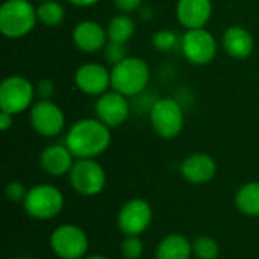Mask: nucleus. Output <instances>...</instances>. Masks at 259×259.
Wrapping results in <instances>:
<instances>
[{"label": "nucleus", "instance_id": "1", "mask_svg": "<svg viewBox=\"0 0 259 259\" xmlns=\"http://www.w3.org/2000/svg\"><path fill=\"white\" fill-rule=\"evenodd\" d=\"M111 127L99 118L77 120L65 137V146L76 159H94L111 146Z\"/></svg>", "mask_w": 259, "mask_h": 259}, {"label": "nucleus", "instance_id": "2", "mask_svg": "<svg viewBox=\"0 0 259 259\" xmlns=\"http://www.w3.org/2000/svg\"><path fill=\"white\" fill-rule=\"evenodd\" d=\"M150 80V68L147 62L138 56H126L111 70V87L114 91L134 97L141 94Z\"/></svg>", "mask_w": 259, "mask_h": 259}, {"label": "nucleus", "instance_id": "3", "mask_svg": "<svg viewBox=\"0 0 259 259\" xmlns=\"http://www.w3.org/2000/svg\"><path fill=\"white\" fill-rule=\"evenodd\" d=\"M36 20V9L29 0H6L0 8V30L9 39L26 36Z\"/></svg>", "mask_w": 259, "mask_h": 259}, {"label": "nucleus", "instance_id": "4", "mask_svg": "<svg viewBox=\"0 0 259 259\" xmlns=\"http://www.w3.org/2000/svg\"><path fill=\"white\" fill-rule=\"evenodd\" d=\"M64 194L52 184H38L27 190L23 208L35 220H52L64 209Z\"/></svg>", "mask_w": 259, "mask_h": 259}, {"label": "nucleus", "instance_id": "5", "mask_svg": "<svg viewBox=\"0 0 259 259\" xmlns=\"http://www.w3.org/2000/svg\"><path fill=\"white\" fill-rule=\"evenodd\" d=\"M150 124L161 138H176L184 129V109L173 97H164L150 106Z\"/></svg>", "mask_w": 259, "mask_h": 259}, {"label": "nucleus", "instance_id": "6", "mask_svg": "<svg viewBox=\"0 0 259 259\" xmlns=\"http://www.w3.org/2000/svg\"><path fill=\"white\" fill-rule=\"evenodd\" d=\"M50 247L59 259H83L87 256L90 241L82 228L65 223L52 232Z\"/></svg>", "mask_w": 259, "mask_h": 259}, {"label": "nucleus", "instance_id": "7", "mask_svg": "<svg viewBox=\"0 0 259 259\" xmlns=\"http://www.w3.org/2000/svg\"><path fill=\"white\" fill-rule=\"evenodd\" d=\"M68 181L76 193L91 197L103 191L106 173L96 159H76L68 173Z\"/></svg>", "mask_w": 259, "mask_h": 259}, {"label": "nucleus", "instance_id": "8", "mask_svg": "<svg viewBox=\"0 0 259 259\" xmlns=\"http://www.w3.org/2000/svg\"><path fill=\"white\" fill-rule=\"evenodd\" d=\"M33 85L23 76H9L0 85V109L12 115L24 112L33 102Z\"/></svg>", "mask_w": 259, "mask_h": 259}, {"label": "nucleus", "instance_id": "9", "mask_svg": "<svg viewBox=\"0 0 259 259\" xmlns=\"http://www.w3.org/2000/svg\"><path fill=\"white\" fill-rule=\"evenodd\" d=\"M153 211L147 200L141 197L129 199L117 214V226L126 237H140L152 223Z\"/></svg>", "mask_w": 259, "mask_h": 259}, {"label": "nucleus", "instance_id": "10", "mask_svg": "<svg viewBox=\"0 0 259 259\" xmlns=\"http://www.w3.org/2000/svg\"><path fill=\"white\" fill-rule=\"evenodd\" d=\"M181 49L184 56L194 65H206L214 61L217 55V41L205 27L188 29L182 39Z\"/></svg>", "mask_w": 259, "mask_h": 259}, {"label": "nucleus", "instance_id": "11", "mask_svg": "<svg viewBox=\"0 0 259 259\" xmlns=\"http://www.w3.org/2000/svg\"><path fill=\"white\" fill-rule=\"evenodd\" d=\"M30 124L36 134L46 138L56 137L65 126L62 109L52 100H38L30 108Z\"/></svg>", "mask_w": 259, "mask_h": 259}, {"label": "nucleus", "instance_id": "12", "mask_svg": "<svg viewBox=\"0 0 259 259\" xmlns=\"http://www.w3.org/2000/svg\"><path fill=\"white\" fill-rule=\"evenodd\" d=\"M129 112H131V106L126 96L114 90L109 93L106 91L96 102V117L108 127L121 126L127 120Z\"/></svg>", "mask_w": 259, "mask_h": 259}, {"label": "nucleus", "instance_id": "13", "mask_svg": "<svg viewBox=\"0 0 259 259\" xmlns=\"http://www.w3.org/2000/svg\"><path fill=\"white\" fill-rule=\"evenodd\" d=\"M74 82L83 94L102 96L111 87V71L102 64L88 62L77 68Z\"/></svg>", "mask_w": 259, "mask_h": 259}, {"label": "nucleus", "instance_id": "14", "mask_svg": "<svg viewBox=\"0 0 259 259\" xmlns=\"http://www.w3.org/2000/svg\"><path fill=\"white\" fill-rule=\"evenodd\" d=\"M217 173V164L208 153H191L181 164L182 178L194 185H202L214 179Z\"/></svg>", "mask_w": 259, "mask_h": 259}, {"label": "nucleus", "instance_id": "15", "mask_svg": "<svg viewBox=\"0 0 259 259\" xmlns=\"http://www.w3.org/2000/svg\"><path fill=\"white\" fill-rule=\"evenodd\" d=\"M108 39V30L93 20H83L77 23L73 30V41L76 47L85 53H96L105 49Z\"/></svg>", "mask_w": 259, "mask_h": 259}, {"label": "nucleus", "instance_id": "16", "mask_svg": "<svg viewBox=\"0 0 259 259\" xmlns=\"http://www.w3.org/2000/svg\"><path fill=\"white\" fill-rule=\"evenodd\" d=\"M212 15L211 0H179L176 5L178 21L188 29H202Z\"/></svg>", "mask_w": 259, "mask_h": 259}, {"label": "nucleus", "instance_id": "17", "mask_svg": "<svg viewBox=\"0 0 259 259\" xmlns=\"http://www.w3.org/2000/svg\"><path fill=\"white\" fill-rule=\"evenodd\" d=\"M74 164V156L64 144L47 146L39 155V165L52 178H61L70 173Z\"/></svg>", "mask_w": 259, "mask_h": 259}, {"label": "nucleus", "instance_id": "18", "mask_svg": "<svg viewBox=\"0 0 259 259\" xmlns=\"http://www.w3.org/2000/svg\"><path fill=\"white\" fill-rule=\"evenodd\" d=\"M225 52L235 59H246L252 55L255 49V41L252 33L240 26H232L226 29L223 35Z\"/></svg>", "mask_w": 259, "mask_h": 259}, {"label": "nucleus", "instance_id": "19", "mask_svg": "<svg viewBox=\"0 0 259 259\" xmlns=\"http://www.w3.org/2000/svg\"><path fill=\"white\" fill-rule=\"evenodd\" d=\"M193 243L182 234L165 235L155 250L156 259H191Z\"/></svg>", "mask_w": 259, "mask_h": 259}, {"label": "nucleus", "instance_id": "20", "mask_svg": "<svg viewBox=\"0 0 259 259\" xmlns=\"http://www.w3.org/2000/svg\"><path fill=\"white\" fill-rule=\"evenodd\" d=\"M235 206L249 217H259V182H247L241 185L235 194Z\"/></svg>", "mask_w": 259, "mask_h": 259}, {"label": "nucleus", "instance_id": "21", "mask_svg": "<svg viewBox=\"0 0 259 259\" xmlns=\"http://www.w3.org/2000/svg\"><path fill=\"white\" fill-rule=\"evenodd\" d=\"M106 30L109 41L126 44L135 32V21L127 14H118L109 21Z\"/></svg>", "mask_w": 259, "mask_h": 259}, {"label": "nucleus", "instance_id": "22", "mask_svg": "<svg viewBox=\"0 0 259 259\" xmlns=\"http://www.w3.org/2000/svg\"><path fill=\"white\" fill-rule=\"evenodd\" d=\"M36 17L42 26L56 27L64 21L65 11L64 6L56 0H47V2H41L39 6L36 8Z\"/></svg>", "mask_w": 259, "mask_h": 259}, {"label": "nucleus", "instance_id": "23", "mask_svg": "<svg viewBox=\"0 0 259 259\" xmlns=\"http://www.w3.org/2000/svg\"><path fill=\"white\" fill-rule=\"evenodd\" d=\"M193 253L199 259H217L220 255V246L212 237L200 235L193 241Z\"/></svg>", "mask_w": 259, "mask_h": 259}, {"label": "nucleus", "instance_id": "24", "mask_svg": "<svg viewBox=\"0 0 259 259\" xmlns=\"http://www.w3.org/2000/svg\"><path fill=\"white\" fill-rule=\"evenodd\" d=\"M152 44L159 52H170L178 46V35L173 30H158L152 38Z\"/></svg>", "mask_w": 259, "mask_h": 259}, {"label": "nucleus", "instance_id": "25", "mask_svg": "<svg viewBox=\"0 0 259 259\" xmlns=\"http://www.w3.org/2000/svg\"><path fill=\"white\" fill-rule=\"evenodd\" d=\"M144 252V244L140 237H126L121 243V255L126 259H140Z\"/></svg>", "mask_w": 259, "mask_h": 259}, {"label": "nucleus", "instance_id": "26", "mask_svg": "<svg viewBox=\"0 0 259 259\" xmlns=\"http://www.w3.org/2000/svg\"><path fill=\"white\" fill-rule=\"evenodd\" d=\"M27 190L21 182L18 181H14V182H9L5 188V196L9 202L12 203H21L24 202L26 196H27Z\"/></svg>", "mask_w": 259, "mask_h": 259}, {"label": "nucleus", "instance_id": "27", "mask_svg": "<svg viewBox=\"0 0 259 259\" xmlns=\"http://www.w3.org/2000/svg\"><path fill=\"white\" fill-rule=\"evenodd\" d=\"M103 50H105V58H106L108 62H111L112 65L118 64L120 61H123V59L127 56V55H126V47H124V44H121V42L109 41Z\"/></svg>", "mask_w": 259, "mask_h": 259}, {"label": "nucleus", "instance_id": "28", "mask_svg": "<svg viewBox=\"0 0 259 259\" xmlns=\"http://www.w3.org/2000/svg\"><path fill=\"white\" fill-rule=\"evenodd\" d=\"M36 94L39 96V99L41 100H50V97L53 96V93H55V85H53V82L52 80H49V79H44V80H41L38 85H36Z\"/></svg>", "mask_w": 259, "mask_h": 259}, {"label": "nucleus", "instance_id": "29", "mask_svg": "<svg viewBox=\"0 0 259 259\" xmlns=\"http://www.w3.org/2000/svg\"><path fill=\"white\" fill-rule=\"evenodd\" d=\"M141 2L143 0H114L117 9L121 11V12H132V11L138 9Z\"/></svg>", "mask_w": 259, "mask_h": 259}, {"label": "nucleus", "instance_id": "30", "mask_svg": "<svg viewBox=\"0 0 259 259\" xmlns=\"http://www.w3.org/2000/svg\"><path fill=\"white\" fill-rule=\"evenodd\" d=\"M12 114H9V112H5V111H2L0 112V129L3 131V132H6V131H9L11 127H12Z\"/></svg>", "mask_w": 259, "mask_h": 259}, {"label": "nucleus", "instance_id": "31", "mask_svg": "<svg viewBox=\"0 0 259 259\" xmlns=\"http://www.w3.org/2000/svg\"><path fill=\"white\" fill-rule=\"evenodd\" d=\"M68 2L74 6H79V8H88V6L99 3L100 0H68Z\"/></svg>", "mask_w": 259, "mask_h": 259}, {"label": "nucleus", "instance_id": "32", "mask_svg": "<svg viewBox=\"0 0 259 259\" xmlns=\"http://www.w3.org/2000/svg\"><path fill=\"white\" fill-rule=\"evenodd\" d=\"M83 259H109V258H106V256H103V255H99V253H94V255H87Z\"/></svg>", "mask_w": 259, "mask_h": 259}, {"label": "nucleus", "instance_id": "33", "mask_svg": "<svg viewBox=\"0 0 259 259\" xmlns=\"http://www.w3.org/2000/svg\"><path fill=\"white\" fill-rule=\"evenodd\" d=\"M36 2H47V0H36Z\"/></svg>", "mask_w": 259, "mask_h": 259}]
</instances>
